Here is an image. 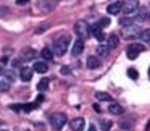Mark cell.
Here are the masks:
<instances>
[{
    "mask_svg": "<svg viewBox=\"0 0 150 131\" xmlns=\"http://www.w3.org/2000/svg\"><path fill=\"white\" fill-rule=\"evenodd\" d=\"M68 46H69V36L58 37V39L53 41V53L55 55H63L68 49Z\"/></svg>",
    "mask_w": 150,
    "mask_h": 131,
    "instance_id": "6da1fadb",
    "label": "cell"
},
{
    "mask_svg": "<svg viewBox=\"0 0 150 131\" xmlns=\"http://www.w3.org/2000/svg\"><path fill=\"white\" fill-rule=\"evenodd\" d=\"M50 125H52L53 130L60 131L63 126L66 125V115L62 113V112H58V113H53L52 117H50Z\"/></svg>",
    "mask_w": 150,
    "mask_h": 131,
    "instance_id": "7a4b0ae2",
    "label": "cell"
},
{
    "mask_svg": "<svg viewBox=\"0 0 150 131\" xmlns=\"http://www.w3.org/2000/svg\"><path fill=\"white\" fill-rule=\"evenodd\" d=\"M144 50H145V47H144L142 44H131L126 50V55L129 60H136L137 57H139V53H142Z\"/></svg>",
    "mask_w": 150,
    "mask_h": 131,
    "instance_id": "3957f363",
    "label": "cell"
},
{
    "mask_svg": "<svg viewBox=\"0 0 150 131\" xmlns=\"http://www.w3.org/2000/svg\"><path fill=\"white\" fill-rule=\"evenodd\" d=\"M89 31H91V28H89V24L86 23L84 20L78 21V23L74 24V33L79 36V39H84V37L89 36Z\"/></svg>",
    "mask_w": 150,
    "mask_h": 131,
    "instance_id": "277c9868",
    "label": "cell"
},
{
    "mask_svg": "<svg viewBox=\"0 0 150 131\" xmlns=\"http://www.w3.org/2000/svg\"><path fill=\"white\" fill-rule=\"evenodd\" d=\"M139 10V2L137 0H129V2H124L123 5V11L126 15H132Z\"/></svg>",
    "mask_w": 150,
    "mask_h": 131,
    "instance_id": "5b68a950",
    "label": "cell"
},
{
    "mask_svg": "<svg viewBox=\"0 0 150 131\" xmlns=\"http://www.w3.org/2000/svg\"><path fill=\"white\" fill-rule=\"evenodd\" d=\"M82 50H84V41L82 39H76L74 42H73V49H71V53H73V57H78V55H81L82 53Z\"/></svg>",
    "mask_w": 150,
    "mask_h": 131,
    "instance_id": "8992f818",
    "label": "cell"
},
{
    "mask_svg": "<svg viewBox=\"0 0 150 131\" xmlns=\"http://www.w3.org/2000/svg\"><path fill=\"white\" fill-rule=\"evenodd\" d=\"M123 5H124V2H111V4L107 7V11L110 15H118L121 10H123Z\"/></svg>",
    "mask_w": 150,
    "mask_h": 131,
    "instance_id": "52a82bcc",
    "label": "cell"
},
{
    "mask_svg": "<svg viewBox=\"0 0 150 131\" xmlns=\"http://www.w3.org/2000/svg\"><path fill=\"white\" fill-rule=\"evenodd\" d=\"M33 73H34V70L29 68V66H23V68L20 70V76H21V79H23L24 83L31 81V78H33Z\"/></svg>",
    "mask_w": 150,
    "mask_h": 131,
    "instance_id": "ba28073f",
    "label": "cell"
},
{
    "mask_svg": "<svg viewBox=\"0 0 150 131\" xmlns=\"http://www.w3.org/2000/svg\"><path fill=\"white\" fill-rule=\"evenodd\" d=\"M37 57V52L36 50H33V49H24L23 52H21V55H20V60L21 62H26V60H33V58H36Z\"/></svg>",
    "mask_w": 150,
    "mask_h": 131,
    "instance_id": "9c48e42d",
    "label": "cell"
},
{
    "mask_svg": "<svg viewBox=\"0 0 150 131\" xmlns=\"http://www.w3.org/2000/svg\"><path fill=\"white\" fill-rule=\"evenodd\" d=\"M84 125H86V121H84V118H81V117L69 121V126H71L73 131H81L82 128H84Z\"/></svg>",
    "mask_w": 150,
    "mask_h": 131,
    "instance_id": "30bf717a",
    "label": "cell"
},
{
    "mask_svg": "<svg viewBox=\"0 0 150 131\" xmlns=\"http://www.w3.org/2000/svg\"><path fill=\"white\" fill-rule=\"evenodd\" d=\"M139 31H142V29H140L137 24H131V26L124 28L123 33H124V36H126V37H131V36H137V34H139Z\"/></svg>",
    "mask_w": 150,
    "mask_h": 131,
    "instance_id": "8fae6325",
    "label": "cell"
},
{
    "mask_svg": "<svg viewBox=\"0 0 150 131\" xmlns=\"http://www.w3.org/2000/svg\"><path fill=\"white\" fill-rule=\"evenodd\" d=\"M100 65H102V62H100V58H98V57L91 55L87 58V68L89 70H95V68H98Z\"/></svg>",
    "mask_w": 150,
    "mask_h": 131,
    "instance_id": "7c38bea8",
    "label": "cell"
},
{
    "mask_svg": "<svg viewBox=\"0 0 150 131\" xmlns=\"http://www.w3.org/2000/svg\"><path fill=\"white\" fill-rule=\"evenodd\" d=\"M91 33H92V36H94L95 39L98 41V42H103V39H105V34L102 33V29L97 26V24H94V26L91 28Z\"/></svg>",
    "mask_w": 150,
    "mask_h": 131,
    "instance_id": "4fadbf2b",
    "label": "cell"
},
{
    "mask_svg": "<svg viewBox=\"0 0 150 131\" xmlns=\"http://www.w3.org/2000/svg\"><path fill=\"white\" fill-rule=\"evenodd\" d=\"M108 112H110L111 115H123L124 113V108L121 107L120 104H116V102H111L110 107H108Z\"/></svg>",
    "mask_w": 150,
    "mask_h": 131,
    "instance_id": "5bb4252c",
    "label": "cell"
},
{
    "mask_svg": "<svg viewBox=\"0 0 150 131\" xmlns=\"http://www.w3.org/2000/svg\"><path fill=\"white\" fill-rule=\"evenodd\" d=\"M33 70L34 71H37V73H47V70H49V65H47L45 62H36L34 63V66H33Z\"/></svg>",
    "mask_w": 150,
    "mask_h": 131,
    "instance_id": "9a60e30c",
    "label": "cell"
},
{
    "mask_svg": "<svg viewBox=\"0 0 150 131\" xmlns=\"http://www.w3.org/2000/svg\"><path fill=\"white\" fill-rule=\"evenodd\" d=\"M107 42H108L107 46L110 47V49H115V47L120 44V39H118L116 34H110V36H108V39H107Z\"/></svg>",
    "mask_w": 150,
    "mask_h": 131,
    "instance_id": "2e32d148",
    "label": "cell"
},
{
    "mask_svg": "<svg viewBox=\"0 0 150 131\" xmlns=\"http://www.w3.org/2000/svg\"><path fill=\"white\" fill-rule=\"evenodd\" d=\"M110 47L108 46H105V44H100V46L97 47V53H98V57H108V53H110Z\"/></svg>",
    "mask_w": 150,
    "mask_h": 131,
    "instance_id": "e0dca14e",
    "label": "cell"
},
{
    "mask_svg": "<svg viewBox=\"0 0 150 131\" xmlns=\"http://www.w3.org/2000/svg\"><path fill=\"white\" fill-rule=\"evenodd\" d=\"M95 97H97V100L111 102V95H110V94H107V92H102V91H97V92H95Z\"/></svg>",
    "mask_w": 150,
    "mask_h": 131,
    "instance_id": "ac0fdd59",
    "label": "cell"
},
{
    "mask_svg": "<svg viewBox=\"0 0 150 131\" xmlns=\"http://www.w3.org/2000/svg\"><path fill=\"white\" fill-rule=\"evenodd\" d=\"M139 37H140L142 42L150 44V29H142V31H140V34H139Z\"/></svg>",
    "mask_w": 150,
    "mask_h": 131,
    "instance_id": "d6986e66",
    "label": "cell"
},
{
    "mask_svg": "<svg viewBox=\"0 0 150 131\" xmlns=\"http://www.w3.org/2000/svg\"><path fill=\"white\" fill-rule=\"evenodd\" d=\"M40 57H42L44 60H52L53 58V52L49 49V47H45V49H42V52H40Z\"/></svg>",
    "mask_w": 150,
    "mask_h": 131,
    "instance_id": "ffe728a7",
    "label": "cell"
},
{
    "mask_svg": "<svg viewBox=\"0 0 150 131\" xmlns=\"http://www.w3.org/2000/svg\"><path fill=\"white\" fill-rule=\"evenodd\" d=\"M49 79H47V78H44V79H40V81H39V84H37V89H39V91H45V89L47 88H49Z\"/></svg>",
    "mask_w": 150,
    "mask_h": 131,
    "instance_id": "44dd1931",
    "label": "cell"
},
{
    "mask_svg": "<svg viewBox=\"0 0 150 131\" xmlns=\"http://www.w3.org/2000/svg\"><path fill=\"white\" fill-rule=\"evenodd\" d=\"M127 76H129L131 79H137L139 78V71H137L136 68H129L127 70Z\"/></svg>",
    "mask_w": 150,
    "mask_h": 131,
    "instance_id": "7402d4cb",
    "label": "cell"
},
{
    "mask_svg": "<svg viewBox=\"0 0 150 131\" xmlns=\"http://www.w3.org/2000/svg\"><path fill=\"white\" fill-rule=\"evenodd\" d=\"M111 125H113V123H111V121H108V120H102V121H100V128H102L103 131H108V130L111 128Z\"/></svg>",
    "mask_w": 150,
    "mask_h": 131,
    "instance_id": "603a6c76",
    "label": "cell"
},
{
    "mask_svg": "<svg viewBox=\"0 0 150 131\" xmlns=\"http://www.w3.org/2000/svg\"><path fill=\"white\" fill-rule=\"evenodd\" d=\"M8 91H10L8 81H0V92H8Z\"/></svg>",
    "mask_w": 150,
    "mask_h": 131,
    "instance_id": "cb8c5ba5",
    "label": "cell"
},
{
    "mask_svg": "<svg viewBox=\"0 0 150 131\" xmlns=\"http://www.w3.org/2000/svg\"><path fill=\"white\" fill-rule=\"evenodd\" d=\"M108 24H110V18H102V20H100V21H98V23H97V26H98V28H100V29H102V28H107Z\"/></svg>",
    "mask_w": 150,
    "mask_h": 131,
    "instance_id": "d4e9b609",
    "label": "cell"
},
{
    "mask_svg": "<svg viewBox=\"0 0 150 131\" xmlns=\"http://www.w3.org/2000/svg\"><path fill=\"white\" fill-rule=\"evenodd\" d=\"M131 125H132V121H131V120H126V121H121V128H123V130H124V128H126V130H127V128H131Z\"/></svg>",
    "mask_w": 150,
    "mask_h": 131,
    "instance_id": "484cf974",
    "label": "cell"
},
{
    "mask_svg": "<svg viewBox=\"0 0 150 131\" xmlns=\"http://www.w3.org/2000/svg\"><path fill=\"white\" fill-rule=\"evenodd\" d=\"M5 75H7V78H8V83L13 81V79H15V75H13L11 71H5Z\"/></svg>",
    "mask_w": 150,
    "mask_h": 131,
    "instance_id": "4316f807",
    "label": "cell"
},
{
    "mask_svg": "<svg viewBox=\"0 0 150 131\" xmlns=\"http://www.w3.org/2000/svg\"><path fill=\"white\" fill-rule=\"evenodd\" d=\"M10 108H11V110H13V112H20L21 110V108H23V105H10Z\"/></svg>",
    "mask_w": 150,
    "mask_h": 131,
    "instance_id": "83f0119b",
    "label": "cell"
},
{
    "mask_svg": "<svg viewBox=\"0 0 150 131\" xmlns=\"http://www.w3.org/2000/svg\"><path fill=\"white\" fill-rule=\"evenodd\" d=\"M62 73H63V75H69V68H68V66H63Z\"/></svg>",
    "mask_w": 150,
    "mask_h": 131,
    "instance_id": "f1b7e54d",
    "label": "cell"
},
{
    "mask_svg": "<svg viewBox=\"0 0 150 131\" xmlns=\"http://www.w3.org/2000/svg\"><path fill=\"white\" fill-rule=\"evenodd\" d=\"M16 4L18 5H28V2H26V0H18Z\"/></svg>",
    "mask_w": 150,
    "mask_h": 131,
    "instance_id": "f546056e",
    "label": "cell"
},
{
    "mask_svg": "<svg viewBox=\"0 0 150 131\" xmlns=\"http://www.w3.org/2000/svg\"><path fill=\"white\" fill-rule=\"evenodd\" d=\"M94 110H95V112H97V113H100V110H102V108H100V107H98V105H97V104H95V105H94Z\"/></svg>",
    "mask_w": 150,
    "mask_h": 131,
    "instance_id": "4dcf8cb0",
    "label": "cell"
},
{
    "mask_svg": "<svg viewBox=\"0 0 150 131\" xmlns=\"http://www.w3.org/2000/svg\"><path fill=\"white\" fill-rule=\"evenodd\" d=\"M42 100H44V95H39V97H37V104H40Z\"/></svg>",
    "mask_w": 150,
    "mask_h": 131,
    "instance_id": "1f68e13d",
    "label": "cell"
},
{
    "mask_svg": "<svg viewBox=\"0 0 150 131\" xmlns=\"http://www.w3.org/2000/svg\"><path fill=\"white\" fill-rule=\"evenodd\" d=\"M87 131H97V130H95V126H94V125H91V126H89V130Z\"/></svg>",
    "mask_w": 150,
    "mask_h": 131,
    "instance_id": "d6a6232c",
    "label": "cell"
},
{
    "mask_svg": "<svg viewBox=\"0 0 150 131\" xmlns=\"http://www.w3.org/2000/svg\"><path fill=\"white\" fill-rule=\"evenodd\" d=\"M149 130H150V121L147 123V126H145V131H149Z\"/></svg>",
    "mask_w": 150,
    "mask_h": 131,
    "instance_id": "836d02e7",
    "label": "cell"
},
{
    "mask_svg": "<svg viewBox=\"0 0 150 131\" xmlns=\"http://www.w3.org/2000/svg\"><path fill=\"white\" fill-rule=\"evenodd\" d=\"M2 73H4V68H2V66H0V75H2Z\"/></svg>",
    "mask_w": 150,
    "mask_h": 131,
    "instance_id": "e575fe53",
    "label": "cell"
},
{
    "mask_svg": "<svg viewBox=\"0 0 150 131\" xmlns=\"http://www.w3.org/2000/svg\"><path fill=\"white\" fill-rule=\"evenodd\" d=\"M149 76H150V68H149Z\"/></svg>",
    "mask_w": 150,
    "mask_h": 131,
    "instance_id": "d590c367",
    "label": "cell"
},
{
    "mask_svg": "<svg viewBox=\"0 0 150 131\" xmlns=\"http://www.w3.org/2000/svg\"><path fill=\"white\" fill-rule=\"evenodd\" d=\"M149 5H150V4H149Z\"/></svg>",
    "mask_w": 150,
    "mask_h": 131,
    "instance_id": "8d00e7d4",
    "label": "cell"
},
{
    "mask_svg": "<svg viewBox=\"0 0 150 131\" xmlns=\"http://www.w3.org/2000/svg\"><path fill=\"white\" fill-rule=\"evenodd\" d=\"M149 18H150V16H149Z\"/></svg>",
    "mask_w": 150,
    "mask_h": 131,
    "instance_id": "74e56055",
    "label": "cell"
}]
</instances>
